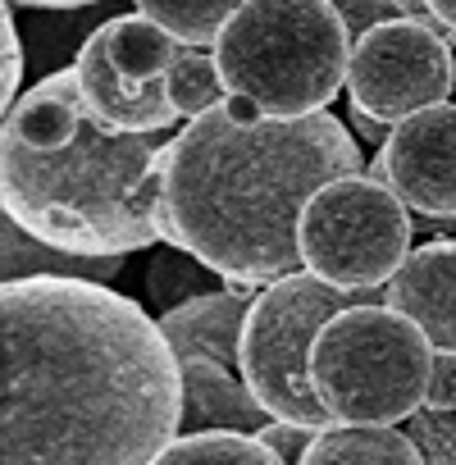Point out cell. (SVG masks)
<instances>
[{"mask_svg": "<svg viewBox=\"0 0 456 465\" xmlns=\"http://www.w3.org/2000/svg\"><path fill=\"white\" fill-rule=\"evenodd\" d=\"M433 342L401 311L370 302L333 315L311 347V383L333 424H401L433 379Z\"/></svg>", "mask_w": 456, "mask_h": 465, "instance_id": "cell-5", "label": "cell"}, {"mask_svg": "<svg viewBox=\"0 0 456 465\" xmlns=\"http://www.w3.org/2000/svg\"><path fill=\"white\" fill-rule=\"evenodd\" d=\"M74 74H78V87H83L87 110L101 124H110L114 133H164L178 119L164 78L160 83H137V78H128V74L114 69L105 24L92 28V37L78 46Z\"/></svg>", "mask_w": 456, "mask_h": 465, "instance_id": "cell-10", "label": "cell"}, {"mask_svg": "<svg viewBox=\"0 0 456 465\" xmlns=\"http://www.w3.org/2000/svg\"><path fill=\"white\" fill-rule=\"evenodd\" d=\"M424 406L429 411H456V356L451 351H438L433 356V379H429Z\"/></svg>", "mask_w": 456, "mask_h": 465, "instance_id": "cell-25", "label": "cell"}, {"mask_svg": "<svg viewBox=\"0 0 456 465\" xmlns=\"http://www.w3.org/2000/svg\"><path fill=\"white\" fill-rule=\"evenodd\" d=\"M105 37H110V60L119 74L137 78V83H160L178 55V42L151 24L146 15H119L105 24Z\"/></svg>", "mask_w": 456, "mask_h": 465, "instance_id": "cell-16", "label": "cell"}, {"mask_svg": "<svg viewBox=\"0 0 456 465\" xmlns=\"http://www.w3.org/2000/svg\"><path fill=\"white\" fill-rule=\"evenodd\" d=\"M183 365L137 302L87 279L0 288V465H151Z\"/></svg>", "mask_w": 456, "mask_h": 465, "instance_id": "cell-1", "label": "cell"}, {"mask_svg": "<svg viewBox=\"0 0 456 465\" xmlns=\"http://www.w3.org/2000/svg\"><path fill=\"white\" fill-rule=\"evenodd\" d=\"M210 51L228 96L265 119L324 114L352 69V37L329 0H247Z\"/></svg>", "mask_w": 456, "mask_h": 465, "instance_id": "cell-4", "label": "cell"}, {"mask_svg": "<svg viewBox=\"0 0 456 465\" xmlns=\"http://www.w3.org/2000/svg\"><path fill=\"white\" fill-rule=\"evenodd\" d=\"M370 302H383V292L333 288L311 270L261 288L243 329V379L252 397L270 411V420H288L306 429L333 424V415L320 406L311 383V347L333 315Z\"/></svg>", "mask_w": 456, "mask_h": 465, "instance_id": "cell-6", "label": "cell"}, {"mask_svg": "<svg viewBox=\"0 0 456 465\" xmlns=\"http://www.w3.org/2000/svg\"><path fill=\"white\" fill-rule=\"evenodd\" d=\"M411 210L388 183L370 173L333 178L302 214V265L333 288L383 292L411 256Z\"/></svg>", "mask_w": 456, "mask_h": 465, "instance_id": "cell-7", "label": "cell"}, {"mask_svg": "<svg viewBox=\"0 0 456 465\" xmlns=\"http://www.w3.org/2000/svg\"><path fill=\"white\" fill-rule=\"evenodd\" d=\"M160 133L101 124L74 69L46 74L5 110L0 205L33 238L74 256H133L160 242Z\"/></svg>", "mask_w": 456, "mask_h": 465, "instance_id": "cell-3", "label": "cell"}, {"mask_svg": "<svg viewBox=\"0 0 456 465\" xmlns=\"http://www.w3.org/2000/svg\"><path fill=\"white\" fill-rule=\"evenodd\" d=\"M451 87H456L451 42L424 24L392 19L352 46L347 96L356 110H365L388 128L433 105H447Z\"/></svg>", "mask_w": 456, "mask_h": 465, "instance_id": "cell-8", "label": "cell"}, {"mask_svg": "<svg viewBox=\"0 0 456 465\" xmlns=\"http://www.w3.org/2000/svg\"><path fill=\"white\" fill-rule=\"evenodd\" d=\"M429 10H433V19L442 24L447 42H456V0H429Z\"/></svg>", "mask_w": 456, "mask_h": 465, "instance_id": "cell-28", "label": "cell"}, {"mask_svg": "<svg viewBox=\"0 0 456 465\" xmlns=\"http://www.w3.org/2000/svg\"><path fill=\"white\" fill-rule=\"evenodd\" d=\"M128 256H74L60 252L42 238H33L28 228H19L10 214L0 219V270L5 283L19 279H87V283H110L124 270Z\"/></svg>", "mask_w": 456, "mask_h": 465, "instance_id": "cell-14", "label": "cell"}, {"mask_svg": "<svg viewBox=\"0 0 456 465\" xmlns=\"http://www.w3.org/2000/svg\"><path fill=\"white\" fill-rule=\"evenodd\" d=\"M347 128H352V137H356V142H379V146H383V142L392 137V128H388V124L370 119V114H365V110H356V105L347 110Z\"/></svg>", "mask_w": 456, "mask_h": 465, "instance_id": "cell-26", "label": "cell"}, {"mask_svg": "<svg viewBox=\"0 0 456 465\" xmlns=\"http://www.w3.org/2000/svg\"><path fill=\"white\" fill-rule=\"evenodd\" d=\"M361 146L342 119H265L228 96L192 119L160 155L155 232L223 283L270 288L302 274V214L320 187L361 173Z\"/></svg>", "mask_w": 456, "mask_h": 465, "instance_id": "cell-2", "label": "cell"}, {"mask_svg": "<svg viewBox=\"0 0 456 465\" xmlns=\"http://www.w3.org/2000/svg\"><path fill=\"white\" fill-rule=\"evenodd\" d=\"M223 288H228V283H223L214 270H205L196 256H187V252H178V247L155 252V261H151V270H146V302H151L160 315H169V311H178V306H187V302H196V297L223 292Z\"/></svg>", "mask_w": 456, "mask_h": 465, "instance_id": "cell-19", "label": "cell"}, {"mask_svg": "<svg viewBox=\"0 0 456 465\" xmlns=\"http://www.w3.org/2000/svg\"><path fill=\"white\" fill-rule=\"evenodd\" d=\"M151 465H283L256 433H178Z\"/></svg>", "mask_w": 456, "mask_h": 465, "instance_id": "cell-20", "label": "cell"}, {"mask_svg": "<svg viewBox=\"0 0 456 465\" xmlns=\"http://www.w3.org/2000/svg\"><path fill=\"white\" fill-rule=\"evenodd\" d=\"M302 465H424L411 433L383 424H329L315 433Z\"/></svg>", "mask_w": 456, "mask_h": 465, "instance_id": "cell-15", "label": "cell"}, {"mask_svg": "<svg viewBox=\"0 0 456 465\" xmlns=\"http://www.w3.org/2000/svg\"><path fill=\"white\" fill-rule=\"evenodd\" d=\"M329 5H333V10H338V19L347 24V37H352V46H356L365 33H374L379 24H392V19H401L397 0H329Z\"/></svg>", "mask_w": 456, "mask_h": 465, "instance_id": "cell-22", "label": "cell"}, {"mask_svg": "<svg viewBox=\"0 0 456 465\" xmlns=\"http://www.w3.org/2000/svg\"><path fill=\"white\" fill-rule=\"evenodd\" d=\"M315 433L320 429H306V424H288V420H270L256 438L283 460V465H302V456L311 451V442H315Z\"/></svg>", "mask_w": 456, "mask_h": 465, "instance_id": "cell-24", "label": "cell"}, {"mask_svg": "<svg viewBox=\"0 0 456 465\" xmlns=\"http://www.w3.org/2000/svg\"><path fill=\"white\" fill-rule=\"evenodd\" d=\"M370 178L388 183L424 219H456V105H433L397 124Z\"/></svg>", "mask_w": 456, "mask_h": 465, "instance_id": "cell-9", "label": "cell"}, {"mask_svg": "<svg viewBox=\"0 0 456 465\" xmlns=\"http://www.w3.org/2000/svg\"><path fill=\"white\" fill-rule=\"evenodd\" d=\"M243 5L247 0H137V15L160 24L178 46H214Z\"/></svg>", "mask_w": 456, "mask_h": 465, "instance_id": "cell-18", "label": "cell"}, {"mask_svg": "<svg viewBox=\"0 0 456 465\" xmlns=\"http://www.w3.org/2000/svg\"><path fill=\"white\" fill-rule=\"evenodd\" d=\"M15 5L5 0V15H0V101H5V110H15L19 101V78H24V46H19V28H15Z\"/></svg>", "mask_w": 456, "mask_h": 465, "instance_id": "cell-23", "label": "cell"}, {"mask_svg": "<svg viewBox=\"0 0 456 465\" xmlns=\"http://www.w3.org/2000/svg\"><path fill=\"white\" fill-rule=\"evenodd\" d=\"M383 306L401 311L420 333L433 342V351L456 356V238H438L415 247L401 270L383 288Z\"/></svg>", "mask_w": 456, "mask_h": 465, "instance_id": "cell-11", "label": "cell"}, {"mask_svg": "<svg viewBox=\"0 0 456 465\" xmlns=\"http://www.w3.org/2000/svg\"><path fill=\"white\" fill-rule=\"evenodd\" d=\"M183 365V424L178 433H261L270 411L252 397L243 370L219 361H178Z\"/></svg>", "mask_w": 456, "mask_h": 465, "instance_id": "cell-13", "label": "cell"}, {"mask_svg": "<svg viewBox=\"0 0 456 465\" xmlns=\"http://www.w3.org/2000/svg\"><path fill=\"white\" fill-rule=\"evenodd\" d=\"M406 433L420 447L424 465H456V411H429V406H420L406 420Z\"/></svg>", "mask_w": 456, "mask_h": 465, "instance_id": "cell-21", "label": "cell"}, {"mask_svg": "<svg viewBox=\"0 0 456 465\" xmlns=\"http://www.w3.org/2000/svg\"><path fill=\"white\" fill-rule=\"evenodd\" d=\"M10 5H33V10H78V5H96V0H10Z\"/></svg>", "mask_w": 456, "mask_h": 465, "instance_id": "cell-29", "label": "cell"}, {"mask_svg": "<svg viewBox=\"0 0 456 465\" xmlns=\"http://www.w3.org/2000/svg\"><path fill=\"white\" fill-rule=\"evenodd\" d=\"M261 288L228 283L223 292L196 297L169 315H160V333L169 338L178 361H219L228 370H243V329Z\"/></svg>", "mask_w": 456, "mask_h": 465, "instance_id": "cell-12", "label": "cell"}, {"mask_svg": "<svg viewBox=\"0 0 456 465\" xmlns=\"http://www.w3.org/2000/svg\"><path fill=\"white\" fill-rule=\"evenodd\" d=\"M164 87H169L178 119H187V124L228 101V87H223V74H219L210 46H178V55L164 74Z\"/></svg>", "mask_w": 456, "mask_h": 465, "instance_id": "cell-17", "label": "cell"}, {"mask_svg": "<svg viewBox=\"0 0 456 465\" xmlns=\"http://www.w3.org/2000/svg\"><path fill=\"white\" fill-rule=\"evenodd\" d=\"M397 10H401V19H411V24H424V28H433V33H442V24L433 19V10H429V0H397ZM447 37V33H442Z\"/></svg>", "mask_w": 456, "mask_h": 465, "instance_id": "cell-27", "label": "cell"}]
</instances>
